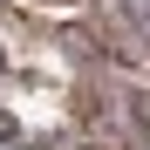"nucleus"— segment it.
<instances>
[{"instance_id":"1","label":"nucleus","mask_w":150,"mask_h":150,"mask_svg":"<svg viewBox=\"0 0 150 150\" xmlns=\"http://www.w3.org/2000/svg\"><path fill=\"white\" fill-rule=\"evenodd\" d=\"M0 150H21V130H14L7 116H0Z\"/></svg>"}]
</instances>
